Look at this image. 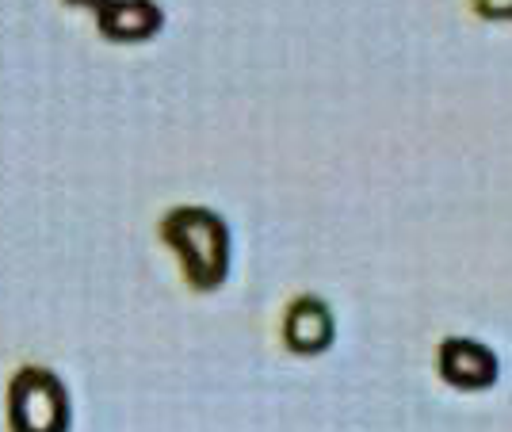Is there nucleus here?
<instances>
[{
  "instance_id": "f257e3e1",
  "label": "nucleus",
  "mask_w": 512,
  "mask_h": 432,
  "mask_svg": "<svg viewBox=\"0 0 512 432\" xmlns=\"http://www.w3.org/2000/svg\"><path fill=\"white\" fill-rule=\"evenodd\" d=\"M161 238L176 249V257L188 272V283L199 291H211L226 280L230 268V234L222 218L203 207H176L161 222Z\"/></svg>"
},
{
  "instance_id": "f03ea898",
  "label": "nucleus",
  "mask_w": 512,
  "mask_h": 432,
  "mask_svg": "<svg viewBox=\"0 0 512 432\" xmlns=\"http://www.w3.org/2000/svg\"><path fill=\"white\" fill-rule=\"evenodd\" d=\"M8 417L27 432H58L69 421L62 383L43 368H23L8 390Z\"/></svg>"
},
{
  "instance_id": "7ed1b4c3",
  "label": "nucleus",
  "mask_w": 512,
  "mask_h": 432,
  "mask_svg": "<svg viewBox=\"0 0 512 432\" xmlns=\"http://www.w3.org/2000/svg\"><path fill=\"white\" fill-rule=\"evenodd\" d=\"M440 371H444V379L451 387L482 390L497 379V356L486 345H478V341L451 337L440 348Z\"/></svg>"
},
{
  "instance_id": "20e7f679",
  "label": "nucleus",
  "mask_w": 512,
  "mask_h": 432,
  "mask_svg": "<svg viewBox=\"0 0 512 432\" xmlns=\"http://www.w3.org/2000/svg\"><path fill=\"white\" fill-rule=\"evenodd\" d=\"M96 20H100L107 39L134 43V39H150L165 16H161V8L153 0H107L104 8L96 12Z\"/></svg>"
},
{
  "instance_id": "39448f33",
  "label": "nucleus",
  "mask_w": 512,
  "mask_h": 432,
  "mask_svg": "<svg viewBox=\"0 0 512 432\" xmlns=\"http://www.w3.org/2000/svg\"><path fill=\"white\" fill-rule=\"evenodd\" d=\"M329 341H333V318H329L325 303L299 299L291 306V314H287V345L302 352V356H310V352L329 348Z\"/></svg>"
},
{
  "instance_id": "423d86ee",
  "label": "nucleus",
  "mask_w": 512,
  "mask_h": 432,
  "mask_svg": "<svg viewBox=\"0 0 512 432\" xmlns=\"http://www.w3.org/2000/svg\"><path fill=\"white\" fill-rule=\"evenodd\" d=\"M474 8L486 20H512V0H474Z\"/></svg>"
},
{
  "instance_id": "0eeeda50",
  "label": "nucleus",
  "mask_w": 512,
  "mask_h": 432,
  "mask_svg": "<svg viewBox=\"0 0 512 432\" xmlns=\"http://www.w3.org/2000/svg\"><path fill=\"white\" fill-rule=\"evenodd\" d=\"M69 4H85V8H92V12H100L107 0H69Z\"/></svg>"
}]
</instances>
